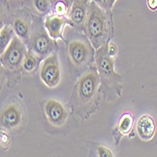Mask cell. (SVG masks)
Wrapping results in <instances>:
<instances>
[{"mask_svg":"<svg viewBox=\"0 0 157 157\" xmlns=\"http://www.w3.org/2000/svg\"><path fill=\"white\" fill-rule=\"evenodd\" d=\"M84 27L86 35L95 49H99L103 44H106L105 42L107 32L105 10L94 1L89 2L88 15Z\"/></svg>","mask_w":157,"mask_h":157,"instance_id":"6da1fadb","label":"cell"},{"mask_svg":"<svg viewBox=\"0 0 157 157\" xmlns=\"http://www.w3.org/2000/svg\"><path fill=\"white\" fill-rule=\"evenodd\" d=\"M107 44H103L97 49L95 55V60L97 65V71L100 75V82L102 87L105 90L118 88L121 77L114 70L113 58L109 56L107 51Z\"/></svg>","mask_w":157,"mask_h":157,"instance_id":"7a4b0ae2","label":"cell"},{"mask_svg":"<svg viewBox=\"0 0 157 157\" xmlns=\"http://www.w3.org/2000/svg\"><path fill=\"white\" fill-rule=\"evenodd\" d=\"M27 51L25 41L17 35H14L6 50L1 54L2 65L9 70L18 69L23 65Z\"/></svg>","mask_w":157,"mask_h":157,"instance_id":"3957f363","label":"cell"},{"mask_svg":"<svg viewBox=\"0 0 157 157\" xmlns=\"http://www.w3.org/2000/svg\"><path fill=\"white\" fill-rule=\"evenodd\" d=\"M100 85V75L96 69H90L84 74L78 80L76 85L77 95L82 104L90 102L96 95Z\"/></svg>","mask_w":157,"mask_h":157,"instance_id":"277c9868","label":"cell"},{"mask_svg":"<svg viewBox=\"0 0 157 157\" xmlns=\"http://www.w3.org/2000/svg\"><path fill=\"white\" fill-rule=\"evenodd\" d=\"M40 80L50 89H54L60 82L61 72L59 67V56L56 53H52L47 56L42 61L40 70Z\"/></svg>","mask_w":157,"mask_h":157,"instance_id":"5b68a950","label":"cell"},{"mask_svg":"<svg viewBox=\"0 0 157 157\" xmlns=\"http://www.w3.org/2000/svg\"><path fill=\"white\" fill-rule=\"evenodd\" d=\"M92 46L91 42L81 40L71 41L68 45V54L73 64L76 67L90 64L93 56Z\"/></svg>","mask_w":157,"mask_h":157,"instance_id":"8992f818","label":"cell"},{"mask_svg":"<svg viewBox=\"0 0 157 157\" xmlns=\"http://www.w3.org/2000/svg\"><path fill=\"white\" fill-rule=\"evenodd\" d=\"M52 38L49 36L47 31L44 29H37L33 32L29 39L30 50L37 54L40 58H46L53 52Z\"/></svg>","mask_w":157,"mask_h":157,"instance_id":"52a82bcc","label":"cell"},{"mask_svg":"<svg viewBox=\"0 0 157 157\" xmlns=\"http://www.w3.org/2000/svg\"><path fill=\"white\" fill-rule=\"evenodd\" d=\"M45 115L48 121L55 127H61L65 124L68 113L64 105L56 100L50 99L44 105Z\"/></svg>","mask_w":157,"mask_h":157,"instance_id":"ba28073f","label":"cell"},{"mask_svg":"<svg viewBox=\"0 0 157 157\" xmlns=\"http://www.w3.org/2000/svg\"><path fill=\"white\" fill-rule=\"evenodd\" d=\"M67 25H70L72 26L75 25V24L70 18L67 19L64 16H59L56 15V14L46 17L44 21L45 29L53 40L63 39V31Z\"/></svg>","mask_w":157,"mask_h":157,"instance_id":"9c48e42d","label":"cell"},{"mask_svg":"<svg viewBox=\"0 0 157 157\" xmlns=\"http://www.w3.org/2000/svg\"><path fill=\"white\" fill-rule=\"evenodd\" d=\"M22 120V113L16 105H10L1 112V124L7 129H13L17 127Z\"/></svg>","mask_w":157,"mask_h":157,"instance_id":"30bf717a","label":"cell"},{"mask_svg":"<svg viewBox=\"0 0 157 157\" xmlns=\"http://www.w3.org/2000/svg\"><path fill=\"white\" fill-rule=\"evenodd\" d=\"M88 8L89 0H74L69 18L72 20L75 25H84L88 15Z\"/></svg>","mask_w":157,"mask_h":157,"instance_id":"8fae6325","label":"cell"},{"mask_svg":"<svg viewBox=\"0 0 157 157\" xmlns=\"http://www.w3.org/2000/svg\"><path fill=\"white\" fill-rule=\"evenodd\" d=\"M155 122L149 115L141 116L136 123V131L138 136L144 141H150L155 135Z\"/></svg>","mask_w":157,"mask_h":157,"instance_id":"7c38bea8","label":"cell"},{"mask_svg":"<svg viewBox=\"0 0 157 157\" xmlns=\"http://www.w3.org/2000/svg\"><path fill=\"white\" fill-rule=\"evenodd\" d=\"M50 2L55 14L66 17L70 14L74 0H50Z\"/></svg>","mask_w":157,"mask_h":157,"instance_id":"4fadbf2b","label":"cell"},{"mask_svg":"<svg viewBox=\"0 0 157 157\" xmlns=\"http://www.w3.org/2000/svg\"><path fill=\"white\" fill-rule=\"evenodd\" d=\"M13 29L16 35L24 41L29 40V26H28V24L25 20L22 18L15 19L13 24Z\"/></svg>","mask_w":157,"mask_h":157,"instance_id":"5bb4252c","label":"cell"},{"mask_svg":"<svg viewBox=\"0 0 157 157\" xmlns=\"http://www.w3.org/2000/svg\"><path fill=\"white\" fill-rule=\"evenodd\" d=\"M39 58L40 56L37 54H35L32 50L27 51L23 62V68L25 72L27 73L34 72V70L37 68L39 63Z\"/></svg>","mask_w":157,"mask_h":157,"instance_id":"9a60e30c","label":"cell"},{"mask_svg":"<svg viewBox=\"0 0 157 157\" xmlns=\"http://www.w3.org/2000/svg\"><path fill=\"white\" fill-rule=\"evenodd\" d=\"M13 28L10 26H4L1 30H0V50H1V54L6 50L10 42L13 39Z\"/></svg>","mask_w":157,"mask_h":157,"instance_id":"2e32d148","label":"cell"},{"mask_svg":"<svg viewBox=\"0 0 157 157\" xmlns=\"http://www.w3.org/2000/svg\"><path fill=\"white\" fill-rule=\"evenodd\" d=\"M133 124H134V121L132 115L129 113H125L119 122V131L122 135L129 134L130 131L132 130Z\"/></svg>","mask_w":157,"mask_h":157,"instance_id":"e0dca14e","label":"cell"},{"mask_svg":"<svg viewBox=\"0 0 157 157\" xmlns=\"http://www.w3.org/2000/svg\"><path fill=\"white\" fill-rule=\"evenodd\" d=\"M33 3L36 10L40 13L45 14L50 12V7H51L50 0H33Z\"/></svg>","mask_w":157,"mask_h":157,"instance_id":"ac0fdd59","label":"cell"},{"mask_svg":"<svg viewBox=\"0 0 157 157\" xmlns=\"http://www.w3.org/2000/svg\"><path fill=\"white\" fill-rule=\"evenodd\" d=\"M94 2H96L102 9H104L105 11H109L116 0H93Z\"/></svg>","mask_w":157,"mask_h":157,"instance_id":"d6986e66","label":"cell"},{"mask_svg":"<svg viewBox=\"0 0 157 157\" xmlns=\"http://www.w3.org/2000/svg\"><path fill=\"white\" fill-rule=\"evenodd\" d=\"M98 155L101 157H112L113 153L106 148L103 146H99L98 147Z\"/></svg>","mask_w":157,"mask_h":157,"instance_id":"ffe728a7","label":"cell"},{"mask_svg":"<svg viewBox=\"0 0 157 157\" xmlns=\"http://www.w3.org/2000/svg\"><path fill=\"white\" fill-rule=\"evenodd\" d=\"M10 136L8 135V133L5 130H1V146H3L4 148L7 147L10 144Z\"/></svg>","mask_w":157,"mask_h":157,"instance_id":"44dd1931","label":"cell"},{"mask_svg":"<svg viewBox=\"0 0 157 157\" xmlns=\"http://www.w3.org/2000/svg\"><path fill=\"white\" fill-rule=\"evenodd\" d=\"M107 51H108V54L111 58H114V56H116L117 52H118V48L116 46L115 44H113V42H109L108 44V46H107Z\"/></svg>","mask_w":157,"mask_h":157,"instance_id":"7402d4cb","label":"cell"},{"mask_svg":"<svg viewBox=\"0 0 157 157\" xmlns=\"http://www.w3.org/2000/svg\"><path fill=\"white\" fill-rule=\"evenodd\" d=\"M148 6L151 10H155L157 9V0H148Z\"/></svg>","mask_w":157,"mask_h":157,"instance_id":"603a6c76","label":"cell"}]
</instances>
